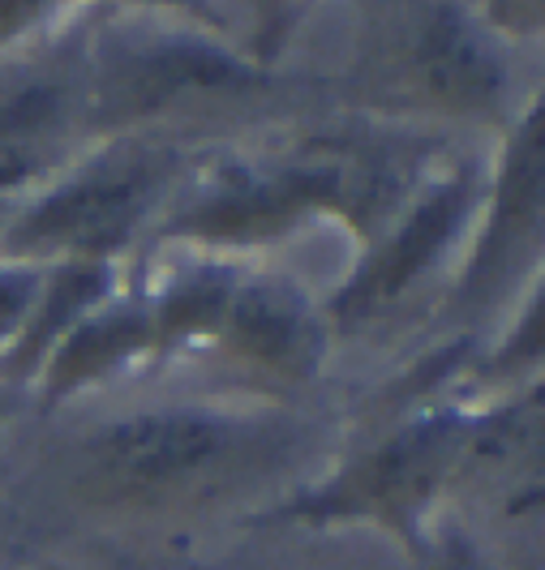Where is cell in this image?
<instances>
[{"label":"cell","mask_w":545,"mask_h":570,"mask_svg":"<svg viewBox=\"0 0 545 570\" xmlns=\"http://www.w3.org/2000/svg\"><path fill=\"white\" fill-rule=\"evenodd\" d=\"M232 451V429L202 412H143L95 442L99 472L116 489H164L211 472Z\"/></svg>","instance_id":"cell-1"},{"label":"cell","mask_w":545,"mask_h":570,"mask_svg":"<svg viewBox=\"0 0 545 570\" xmlns=\"http://www.w3.org/2000/svg\"><path fill=\"white\" fill-rule=\"evenodd\" d=\"M155 189V168L150 164H129L78 180L52 198L35 219L27 224L30 240H108L125 228L138 210L146 194Z\"/></svg>","instance_id":"cell-2"},{"label":"cell","mask_w":545,"mask_h":570,"mask_svg":"<svg viewBox=\"0 0 545 570\" xmlns=\"http://www.w3.org/2000/svg\"><path fill=\"white\" fill-rule=\"evenodd\" d=\"M459 210H464V189H459V185L442 189V194H434V198L408 219V228H403L382 254L373 257L370 271L348 287L344 314L348 317L373 314L378 305H387L391 296H400L403 287L426 271V262L438 254V245L456 232Z\"/></svg>","instance_id":"cell-3"},{"label":"cell","mask_w":545,"mask_h":570,"mask_svg":"<svg viewBox=\"0 0 545 570\" xmlns=\"http://www.w3.org/2000/svg\"><path fill=\"white\" fill-rule=\"evenodd\" d=\"M417 69L426 73L434 95L447 99L451 108H486L503 86L486 43L451 9H438L426 22L417 43Z\"/></svg>","instance_id":"cell-4"},{"label":"cell","mask_w":545,"mask_h":570,"mask_svg":"<svg viewBox=\"0 0 545 570\" xmlns=\"http://www.w3.org/2000/svg\"><path fill=\"white\" fill-rule=\"evenodd\" d=\"M322 194H327V180L314 176V171H301V176H284V180H275L266 189L206 206L198 219H189V228L206 232L215 240H224V236H259V232L288 224L301 206L318 202Z\"/></svg>","instance_id":"cell-5"},{"label":"cell","mask_w":545,"mask_h":570,"mask_svg":"<svg viewBox=\"0 0 545 570\" xmlns=\"http://www.w3.org/2000/svg\"><path fill=\"white\" fill-rule=\"evenodd\" d=\"M232 78V65L211 52H194V48H176V52H159V57L143 60L134 73H129V108H150L159 99H168L173 90L198 82H224Z\"/></svg>","instance_id":"cell-6"},{"label":"cell","mask_w":545,"mask_h":570,"mask_svg":"<svg viewBox=\"0 0 545 570\" xmlns=\"http://www.w3.org/2000/svg\"><path fill=\"white\" fill-rule=\"evenodd\" d=\"M236 340L250 352H259L262 361L292 365L305 347V331H301L296 314H288V305H275L266 296H250L236 305Z\"/></svg>","instance_id":"cell-7"},{"label":"cell","mask_w":545,"mask_h":570,"mask_svg":"<svg viewBox=\"0 0 545 570\" xmlns=\"http://www.w3.org/2000/svg\"><path fill=\"white\" fill-rule=\"evenodd\" d=\"M22 305H27V287L0 279V335L13 326V317H18V309H22Z\"/></svg>","instance_id":"cell-8"},{"label":"cell","mask_w":545,"mask_h":570,"mask_svg":"<svg viewBox=\"0 0 545 570\" xmlns=\"http://www.w3.org/2000/svg\"><path fill=\"white\" fill-rule=\"evenodd\" d=\"M438 570H477V562H473L464 549H447V553L438 558Z\"/></svg>","instance_id":"cell-9"}]
</instances>
